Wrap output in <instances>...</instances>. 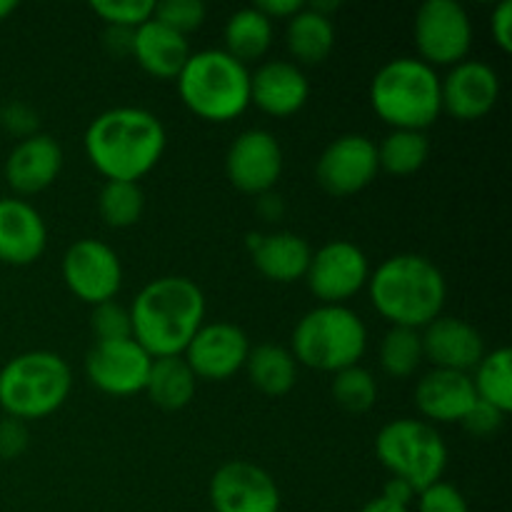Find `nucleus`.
I'll use <instances>...</instances> for the list:
<instances>
[{
    "label": "nucleus",
    "instance_id": "1",
    "mask_svg": "<svg viewBox=\"0 0 512 512\" xmlns=\"http://www.w3.org/2000/svg\"><path fill=\"white\" fill-rule=\"evenodd\" d=\"M85 153L108 180L138 183L165 153V128L158 115L143 108H110L85 130Z\"/></svg>",
    "mask_w": 512,
    "mask_h": 512
},
{
    "label": "nucleus",
    "instance_id": "2",
    "mask_svg": "<svg viewBox=\"0 0 512 512\" xmlns=\"http://www.w3.org/2000/svg\"><path fill=\"white\" fill-rule=\"evenodd\" d=\"M205 320V295L183 275L155 278L130 308L133 340L150 358L183 355Z\"/></svg>",
    "mask_w": 512,
    "mask_h": 512
},
{
    "label": "nucleus",
    "instance_id": "3",
    "mask_svg": "<svg viewBox=\"0 0 512 512\" xmlns=\"http://www.w3.org/2000/svg\"><path fill=\"white\" fill-rule=\"evenodd\" d=\"M375 310L393 328H425L443 310L448 298L445 275L425 255H393L368 280Z\"/></svg>",
    "mask_w": 512,
    "mask_h": 512
},
{
    "label": "nucleus",
    "instance_id": "4",
    "mask_svg": "<svg viewBox=\"0 0 512 512\" xmlns=\"http://www.w3.org/2000/svg\"><path fill=\"white\" fill-rule=\"evenodd\" d=\"M370 103L378 118L395 130L423 133L443 113L440 78L423 60L395 58L375 73L370 83Z\"/></svg>",
    "mask_w": 512,
    "mask_h": 512
},
{
    "label": "nucleus",
    "instance_id": "5",
    "mask_svg": "<svg viewBox=\"0 0 512 512\" xmlns=\"http://www.w3.org/2000/svg\"><path fill=\"white\" fill-rule=\"evenodd\" d=\"M178 93L198 118L228 123L248 110L250 70L225 50H198L180 70Z\"/></svg>",
    "mask_w": 512,
    "mask_h": 512
},
{
    "label": "nucleus",
    "instance_id": "6",
    "mask_svg": "<svg viewBox=\"0 0 512 512\" xmlns=\"http://www.w3.org/2000/svg\"><path fill=\"white\" fill-rule=\"evenodd\" d=\"M73 375L60 355L48 350L15 355L0 370V408L8 418L38 420L68 400Z\"/></svg>",
    "mask_w": 512,
    "mask_h": 512
},
{
    "label": "nucleus",
    "instance_id": "7",
    "mask_svg": "<svg viewBox=\"0 0 512 512\" xmlns=\"http://www.w3.org/2000/svg\"><path fill=\"white\" fill-rule=\"evenodd\" d=\"M368 348V330L345 305H320L298 320L293 330V358L320 373L353 368Z\"/></svg>",
    "mask_w": 512,
    "mask_h": 512
},
{
    "label": "nucleus",
    "instance_id": "8",
    "mask_svg": "<svg viewBox=\"0 0 512 512\" xmlns=\"http://www.w3.org/2000/svg\"><path fill=\"white\" fill-rule=\"evenodd\" d=\"M375 453L393 478L405 480L415 495L443 480L448 445L425 420L398 418L385 425L375 440Z\"/></svg>",
    "mask_w": 512,
    "mask_h": 512
},
{
    "label": "nucleus",
    "instance_id": "9",
    "mask_svg": "<svg viewBox=\"0 0 512 512\" xmlns=\"http://www.w3.org/2000/svg\"><path fill=\"white\" fill-rule=\"evenodd\" d=\"M415 45L423 63L458 65L473 45V23L455 0H425L415 13Z\"/></svg>",
    "mask_w": 512,
    "mask_h": 512
},
{
    "label": "nucleus",
    "instance_id": "10",
    "mask_svg": "<svg viewBox=\"0 0 512 512\" xmlns=\"http://www.w3.org/2000/svg\"><path fill=\"white\" fill-rule=\"evenodd\" d=\"M60 270H63V280L70 293L90 305L113 300L123 285V265H120L118 253L103 240H75L65 250Z\"/></svg>",
    "mask_w": 512,
    "mask_h": 512
},
{
    "label": "nucleus",
    "instance_id": "11",
    "mask_svg": "<svg viewBox=\"0 0 512 512\" xmlns=\"http://www.w3.org/2000/svg\"><path fill=\"white\" fill-rule=\"evenodd\" d=\"M305 280L323 305H343L370 280V263L350 240H330L313 253Z\"/></svg>",
    "mask_w": 512,
    "mask_h": 512
},
{
    "label": "nucleus",
    "instance_id": "12",
    "mask_svg": "<svg viewBox=\"0 0 512 512\" xmlns=\"http://www.w3.org/2000/svg\"><path fill=\"white\" fill-rule=\"evenodd\" d=\"M378 145L358 133L340 135L323 150L315 165V178L335 198L360 193L378 175Z\"/></svg>",
    "mask_w": 512,
    "mask_h": 512
},
{
    "label": "nucleus",
    "instance_id": "13",
    "mask_svg": "<svg viewBox=\"0 0 512 512\" xmlns=\"http://www.w3.org/2000/svg\"><path fill=\"white\" fill-rule=\"evenodd\" d=\"M215 512H278L280 490L273 475L248 460H230L210 480Z\"/></svg>",
    "mask_w": 512,
    "mask_h": 512
},
{
    "label": "nucleus",
    "instance_id": "14",
    "mask_svg": "<svg viewBox=\"0 0 512 512\" xmlns=\"http://www.w3.org/2000/svg\"><path fill=\"white\" fill-rule=\"evenodd\" d=\"M280 173H283V150L268 130H245L233 140L225 155V175L235 188L248 195L270 193Z\"/></svg>",
    "mask_w": 512,
    "mask_h": 512
},
{
    "label": "nucleus",
    "instance_id": "15",
    "mask_svg": "<svg viewBox=\"0 0 512 512\" xmlns=\"http://www.w3.org/2000/svg\"><path fill=\"white\" fill-rule=\"evenodd\" d=\"M150 358L133 338L95 343L85 355V375L108 395H133L145 390Z\"/></svg>",
    "mask_w": 512,
    "mask_h": 512
},
{
    "label": "nucleus",
    "instance_id": "16",
    "mask_svg": "<svg viewBox=\"0 0 512 512\" xmlns=\"http://www.w3.org/2000/svg\"><path fill=\"white\" fill-rule=\"evenodd\" d=\"M250 353V340L238 325L203 323L193 340L185 348V363L190 365L195 378L225 380L238 373Z\"/></svg>",
    "mask_w": 512,
    "mask_h": 512
},
{
    "label": "nucleus",
    "instance_id": "17",
    "mask_svg": "<svg viewBox=\"0 0 512 512\" xmlns=\"http://www.w3.org/2000/svg\"><path fill=\"white\" fill-rule=\"evenodd\" d=\"M500 98V78L483 60H463L440 80V103L455 120L473 123L488 115Z\"/></svg>",
    "mask_w": 512,
    "mask_h": 512
},
{
    "label": "nucleus",
    "instance_id": "18",
    "mask_svg": "<svg viewBox=\"0 0 512 512\" xmlns=\"http://www.w3.org/2000/svg\"><path fill=\"white\" fill-rule=\"evenodd\" d=\"M420 340H423V355L438 370L470 373L485 358L483 335L453 315H438L433 323L425 325Z\"/></svg>",
    "mask_w": 512,
    "mask_h": 512
},
{
    "label": "nucleus",
    "instance_id": "19",
    "mask_svg": "<svg viewBox=\"0 0 512 512\" xmlns=\"http://www.w3.org/2000/svg\"><path fill=\"white\" fill-rule=\"evenodd\" d=\"M310 83L303 70L290 60H268L250 73V103L263 113L285 118L308 103Z\"/></svg>",
    "mask_w": 512,
    "mask_h": 512
},
{
    "label": "nucleus",
    "instance_id": "20",
    "mask_svg": "<svg viewBox=\"0 0 512 512\" xmlns=\"http://www.w3.org/2000/svg\"><path fill=\"white\" fill-rule=\"evenodd\" d=\"M63 168V150L50 135L35 133L20 140L5 160V180L20 195H35L55 183Z\"/></svg>",
    "mask_w": 512,
    "mask_h": 512
},
{
    "label": "nucleus",
    "instance_id": "21",
    "mask_svg": "<svg viewBox=\"0 0 512 512\" xmlns=\"http://www.w3.org/2000/svg\"><path fill=\"white\" fill-rule=\"evenodd\" d=\"M48 228L38 210L25 200L0 198V260L30 265L43 255Z\"/></svg>",
    "mask_w": 512,
    "mask_h": 512
},
{
    "label": "nucleus",
    "instance_id": "22",
    "mask_svg": "<svg viewBox=\"0 0 512 512\" xmlns=\"http://www.w3.org/2000/svg\"><path fill=\"white\" fill-rule=\"evenodd\" d=\"M475 400L478 395L468 373L433 368L415 385V405L435 423H460Z\"/></svg>",
    "mask_w": 512,
    "mask_h": 512
},
{
    "label": "nucleus",
    "instance_id": "23",
    "mask_svg": "<svg viewBox=\"0 0 512 512\" xmlns=\"http://www.w3.org/2000/svg\"><path fill=\"white\" fill-rule=\"evenodd\" d=\"M248 248L255 268L273 283H295L305 278L313 258L308 240L295 233L250 235Z\"/></svg>",
    "mask_w": 512,
    "mask_h": 512
},
{
    "label": "nucleus",
    "instance_id": "24",
    "mask_svg": "<svg viewBox=\"0 0 512 512\" xmlns=\"http://www.w3.org/2000/svg\"><path fill=\"white\" fill-rule=\"evenodd\" d=\"M133 58L148 75L160 80L178 78L190 58V43L185 35L150 18L133 35Z\"/></svg>",
    "mask_w": 512,
    "mask_h": 512
},
{
    "label": "nucleus",
    "instance_id": "25",
    "mask_svg": "<svg viewBox=\"0 0 512 512\" xmlns=\"http://www.w3.org/2000/svg\"><path fill=\"white\" fill-rule=\"evenodd\" d=\"M285 45L293 53V58L303 65H320L328 60L335 45V25L333 18L315 13L308 5L298 10L293 18H288L285 28Z\"/></svg>",
    "mask_w": 512,
    "mask_h": 512
},
{
    "label": "nucleus",
    "instance_id": "26",
    "mask_svg": "<svg viewBox=\"0 0 512 512\" xmlns=\"http://www.w3.org/2000/svg\"><path fill=\"white\" fill-rule=\"evenodd\" d=\"M243 368L248 370L250 383L270 398L290 393L298 380V363H295L293 353L275 343H260L250 348Z\"/></svg>",
    "mask_w": 512,
    "mask_h": 512
},
{
    "label": "nucleus",
    "instance_id": "27",
    "mask_svg": "<svg viewBox=\"0 0 512 512\" xmlns=\"http://www.w3.org/2000/svg\"><path fill=\"white\" fill-rule=\"evenodd\" d=\"M195 385H198V378L183 355H170V358H153L145 393L158 408L183 410L193 400Z\"/></svg>",
    "mask_w": 512,
    "mask_h": 512
},
{
    "label": "nucleus",
    "instance_id": "28",
    "mask_svg": "<svg viewBox=\"0 0 512 512\" xmlns=\"http://www.w3.org/2000/svg\"><path fill=\"white\" fill-rule=\"evenodd\" d=\"M225 53L243 65L268 53L273 43V20L265 18L258 8H240L225 23Z\"/></svg>",
    "mask_w": 512,
    "mask_h": 512
},
{
    "label": "nucleus",
    "instance_id": "29",
    "mask_svg": "<svg viewBox=\"0 0 512 512\" xmlns=\"http://www.w3.org/2000/svg\"><path fill=\"white\" fill-rule=\"evenodd\" d=\"M473 388L478 400L493 405L500 413L508 415L512 410V353L510 348H498L485 353L475 368Z\"/></svg>",
    "mask_w": 512,
    "mask_h": 512
},
{
    "label": "nucleus",
    "instance_id": "30",
    "mask_svg": "<svg viewBox=\"0 0 512 512\" xmlns=\"http://www.w3.org/2000/svg\"><path fill=\"white\" fill-rule=\"evenodd\" d=\"M430 140L420 130H393L378 145L380 170L390 175H413L428 163Z\"/></svg>",
    "mask_w": 512,
    "mask_h": 512
},
{
    "label": "nucleus",
    "instance_id": "31",
    "mask_svg": "<svg viewBox=\"0 0 512 512\" xmlns=\"http://www.w3.org/2000/svg\"><path fill=\"white\" fill-rule=\"evenodd\" d=\"M145 210V195L138 183L105 180L98 195V213L108 228H130Z\"/></svg>",
    "mask_w": 512,
    "mask_h": 512
},
{
    "label": "nucleus",
    "instance_id": "32",
    "mask_svg": "<svg viewBox=\"0 0 512 512\" xmlns=\"http://www.w3.org/2000/svg\"><path fill=\"white\" fill-rule=\"evenodd\" d=\"M423 358V340L413 328H390L380 343V365L390 378H410Z\"/></svg>",
    "mask_w": 512,
    "mask_h": 512
},
{
    "label": "nucleus",
    "instance_id": "33",
    "mask_svg": "<svg viewBox=\"0 0 512 512\" xmlns=\"http://www.w3.org/2000/svg\"><path fill=\"white\" fill-rule=\"evenodd\" d=\"M330 395L348 413H368L378 400V383L360 365L338 370L330 383Z\"/></svg>",
    "mask_w": 512,
    "mask_h": 512
},
{
    "label": "nucleus",
    "instance_id": "34",
    "mask_svg": "<svg viewBox=\"0 0 512 512\" xmlns=\"http://www.w3.org/2000/svg\"><path fill=\"white\" fill-rule=\"evenodd\" d=\"M90 10L108 25L135 30L153 18L155 3L153 0H93Z\"/></svg>",
    "mask_w": 512,
    "mask_h": 512
},
{
    "label": "nucleus",
    "instance_id": "35",
    "mask_svg": "<svg viewBox=\"0 0 512 512\" xmlns=\"http://www.w3.org/2000/svg\"><path fill=\"white\" fill-rule=\"evenodd\" d=\"M205 13L208 8L203 0H163V3H155L153 20L168 25L175 33L188 35L203 25Z\"/></svg>",
    "mask_w": 512,
    "mask_h": 512
},
{
    "label": "nucleus",
    "instance_id": "36",
    "mask_svg": "<svg viewBox=\"0 0 512 512\" xmlns=\"http://www.w3.org/2000/svg\"><path fill=\"white\" fill-rule=\"evenodd\" d=\"M90 330L95 333V343L133 338L130 310H125L123 305H118L115 300L93 305V313H90Z\"/></svg>",
    "mask_w": 512,
    "mask_h": 512
},
{
    "label": "nucleus",
    "instance_id": "37",
    "mask_svg": "<svg viewBox=\"0 0 512 512\" xmlns=\"http://www.w3.org/2000/svg\"><path fill=\"white\" fill-rule=\"evenodd\" d=\"M418 495V512H470L468 500L463 498V493L450 483H443V480L430 485V488H425Z\"/></svg>",
    "mask_w": 512,
    "mask_h": 512
},
{
    "label": "nucleus",
    "instance_id": "38",
    "mask_svg": "<svg viewBox=\"0 0 512 512\" xmlns=\"http://www.w3.org/2000/svg\"><path fill=\"white\" fill-rule=\"evenodd\" d=\"M503 423L505 413H500L493 405L483 403V400H475L473 408H470L468 413H465V418L460 420V425H463L470 435H475V438H490V435H495L503 428Z\"/></svg>",
    "mask_w": 512,
    "mask_h": 512
},
{
    "label": "nucleus",
    "instance_id": "39",
    "mask_svg": "<svg viewBox=\"0 0 512 512\" xmlns=\"http://www.w3.org/2000/svg\"><path fill=\"white\" fill-rule=\"evenodd\" d=\"M28 425L18 418L0 420V460H15L28 450Z\"/></svg>",
    "mask_w": 512,
    "mask_h": 512
},
{
    "label": "nucleus",
    "instance_id": "40",
    "mask_svg": "<svg viewBox=\"0 0 512 512\" xmlns=\"http://www.w3.org/2000/svg\"><path fill=\"white\" fill-rule=\"evenodd\" d=\"M0 125L18 138H30L38 130V115L25 103H8L0 108Z\"/></svg>",
    "mask_w": 512,
    "mask_h": 512
},
{
    "label": "nucleus",
    "instance_id": "41",
    "mask_svg": "<svg viewBox=\"0 0 512 512\" xmlns=\"http://www.w3.org/2000/svg\"><path fill=\"white\" fill-rule=\"evenodd\" d=\"M490 30H493V38L498 43V48L503 53L512 50V0H503L498 3V8L493 10V18H490Z\"/></svg>",
    "mask_w": 512,
    "mask_h": 512
},
{
    "label": "nucleus",
    "instance_id": "42",
    "mask_svg": "<svg viewBox=\"0 0 512 512\" xmlns=\"http://www.w3.org/2000/svg\"><path fill=\"white\" fill-rule=\"evenodd\" d=\"M133 28H118V25H108L103 35L105 48L110 50L113 55L123 58V55H133Z\"/></svg>",
    "mask_w": 512,
    "mask_h": 512
},
{
    "label": "nucleus",
    "instance_id": "43",
    "mask_svg": "<svg viewBox=\"0 0 512 512\" xmlns=\"http://www.w3.org/2000/svg\"><path fill=\"white\" fill-rule=\"evenodd\" d=\"M303 0H260L255 8L265 15V18H293L300 8H303Z\"/></svg>",
    "mask_w": 512,
    "mask_h": 512
},
{
    "label": "nucleus",
    "instance_id": "44",
    "mask_svg": "<svg viewBox=\"0 0 512 512\" xmlns=\"http://www.w3.org/2000/svg\"><path fill=\"white\" fill-rule=\"evenodd\" d=\"M413 495H415V490L400 478H390L388 485H385V490H383V498L393 500V503H398V505H405V508L413 503Z\"/></svg>",
    "mask_w": 512,
    "mask_h": 512
},
{
    "label": "nucleus",
    "instance_id": "45",
    "mask_svg": "<svg viewBox=\"0 0 512 512\" xmlns=\"http://www.w3.org/2000/svg\"><path fill=\"white\" fill-rule=\"evenodd\" d=\"M360 512H410V510L405 508V505H398V503H393V500H388L380 495V498L370 500V503L365 505Z\"/></svg>",
    "mask_w": 512,
    "mask_h": 512
},
{
    "label": "nucleus",
    "instance_id": "46",
    "mask_svg": "<svg viewBox=\"0 0 512 512\" xmlns=\"http://www.w3.org/2000/svg\"><path fill=\"white\" fill-rule=\"evenodd\" d=\"M260 198H263V200H260V210H265V208L270 210V213L265 215V218H268V220H278L280 215H283V203H280L278 195L263 193V195H260Z\"/></svg>",
    "mask_w": 512,
    "mask_h": 512
},
{
    "label": "nucleus",
    "instance_id": "47",
    "mask_svg": "<svg viewBox=\"0 0 512 512\" xmlns=\"http://www.w3.org/2000/svg\"><path fill=\"white\" fill-rule=\"evenodd\" d=\"M15 8H18V3H15V0H0V20L8 18L10 13H15Z\"/></svg>",
    "mask_w": 512,
    "mask_h": 512
}]
</instances>
